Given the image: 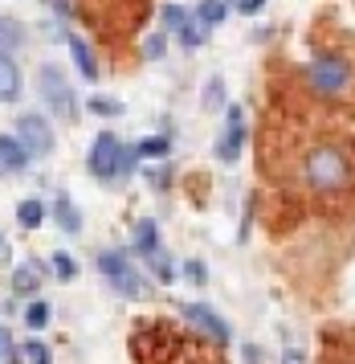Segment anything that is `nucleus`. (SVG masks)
I'll return each mask as SVG.
<instances>
[{
	"label": "nucleus",
	"instance_id": "1",
	"mask_svg": "<svg viewBox=\"0 0 355 364\" xmlns=\"http://www.w3.org/2000/svg\"><path fill=\"white\" fill-rule=\"evenodd\" d=\"M302 176H307L310 193H319V197H339V193L351 188L355 164L339 144H315V148L307 151V160H302Z\"/></svg>",
	"mask_w": 355,
	"mask_h": 364
},
{
	"label": "nucleus",
	"instance_id": "2",
	"mask_svg": "<svg viewBox=\"0 0 355 364\" xmlns=\"http://www.w3.org/2000/svg\"><path fill=\"white\" fill-rule=\"evenodd\" d=\"M307 78H310V86H315L319 95L335 99V95H343V90L351 86L355 70H351L347 58H339V53H323V58H315V62H310Z\"/></svg>",
	"mask_w": 355,
	"mask_h": 364
},
{
	"label": "nucleus",
	"instance_id": "3",
	"mask_svg": "<svg viewBox=\"0 0 355 364\" xmlns=\"http://www.w3.org/2000/svg\"><path fill=\"white\" fill-rule=\"evenodd\" d=\"M98 266H102V274L111 279V287L119 291V295H127V299H147V282L131 270V262L119 254V250H102L98 254Z\"/></svg>",
	"mask_w": 355,
	"mask_h": 364
},
{
	"label": "nucleus",
	"instance_id": "4",
	"mask_svg": "<svg viewBox=\"0 0 355 364\" xmlns=\"http://www.w3.org/2000/svg\"><path fill=\"white\" fill-rule=\"evenodd\" d=\"M37 82H41V99H45V107L53 111V115L74 119V90H70V82H65V74H62V70L45 66Z\"/></svg>",
	"mask_w": 355,
	"mask_h": 364
},
{
	"label": "nucleus",
	"instance_id": "5",
	"mask_svg": "<svg viewBox=\"0 0 355 364\" xmlns=\"http://www.w3.org/2000/svg\"><path fill=\"white\" fill-rule=\"evenodd\" d=\"M16 139L29 156H49L53 148V127H49L41 115H21L16 119Z\"/></svg>",
	"mask_w": 355,
	"mask_h": 364
},
{
	"label": "nucleus",
	"instance_id": "6",
	"mask_svg": "<svg viewBox=\"0 0 355 364\" xmlns=\"http://www.w3.org/2000/svg\"><path fill=\"white\" fill-rule=\"evenodd\" d=\"M180 315H184V323H192L196 331H204L209 340L229 344V323L212 311V307H204V303H184V307H180Z\"/></svg>",
	"mask_w": 355,
	"mask_h": 364
},
{
	"label": "nucleus",
	"instance_id": "7",
	"mask_svg": "<svg viewBox=\"0 0 355 364\" xmlns=\"http://www.w3.org/2000/svg\"><path fill=\"white\" fill-rule=\"evenodd\" d=\"M119 156H123V144H119V135H111V132H102L94 139V148H90V172L94 176H102V181H111L114 176V168H119Z\"/></svg>",
	"mask_w": 355,
	"mask_h": 364
},
{
	"label": "nucleus",
	"instance_id": "8",
	"mask_svg": "<svg viewBox=\"0 0 355 364\" xmlns=\"http://www.w3.org/2000/svg\"><path fill=\"white\" fill-rule=\"evenodd\" d=\"M241 139H245L241 111L233 107V111H229V127H225V135L217 139V160H225V164H233V160H237V151H241Z\"/></svg>",
	"mask_w": 355,
	"mask_h": 364
},
{
	"label": "nucleus",
	"instance_id": "9",
	"mask_svg": "<svg viewBox=\"0 0 355 364\" xmlns=\"http://www.w3.org/2000/svg\"><path fill=\"white\" fill-rule=\"evenodd\" d=\"M16 95H21V70L0 50V102H16Z\"/></svg>",
	"mask_w": 355,
	"mask_h": 364
},
{
	"label": "nucleus",
	"instance_id": "10",
	"mask_svg": "<svg viewBox=\"0 0 355 364\" xmlns=\"http://www.w3.org/2000/svg\"><path fill=\"white\" fill-rule=\"evenodd\" d=\"M29 164V151L21 148V139L16 135H0V168H9V172H16V168Z\"/></svg>",
	"mask_w": 355,
	"mask_h": 364
},
{
	"label": "nucleus",
	"instance_id": "11",
	"mask_svg": "<svg viewBox=\"0 0 355 364\" xmlns=\"http://www.w3.org/2000/svg\"><path fill=\"white\" fill-rule=\"evenodd\" d=\"M37 287H41V270H37L33 262H25V266H16V270H13V291L21 299L37 295Z\"/></svg>",
	"mask_w": 355,
	"mask_h": 364
},
{
	"label": "nucleus",
	"instance_id": "12",
	"mask_svg": "<svg viewBox=\"0 0 355 364\" xmlns=\"http://www.w3.org/2000/svg\"><path fill=\"white\" fill-rule=\"evenodd\" d=\"M70 53H74V62H78L82 78H90V82H94V78H98V62H94V53L86 50V41H82V37H70Z\"/></svg>",
	"mask_w": 355,
	"mask_h": 364
},
{
	"label": "nucleus",
	"instance_id": "13",
	"mask_svg": "<svg viewBox=\"0 0 355 364\" xmlns=\"http://www.w3.org/2000/svg\"><path fill=\"white\" fill-rule=\"evenodd\" d=\"M53 217H58V225H62L65 233H82V217H78V209L70 205V197L53 200Z\"/></svg>",
	"mask_w": 355,
	"mask_h": 364
},
{
	"label": "nucleus",
	"instance_id": "14",
	"mask_svg": "<svg viewBox=\"0 0 355 364\" xmlns=\"http://www.w3.org/2000/svg\"><path fill=\"white\" fill-rule=\"evenodd\" d=\"M135 250L139 254H155L160 250V225L155 221H139L135 225Z\"/></svg>",
	"mask_w": 355,
	"mask_h": 364
},
{
	"label": "nucleus",
	"instance_id": "15",
	"mask_svg": "<svg viewBox=\"0 0 355 364\" xmlns=\"http://www.w3.org/2000/svg\"><path fill=\"white\" fill-rule=\"evenodd\" d=\"M41 217H45L41 200H21V205H16V221H21L25 230H37V225H41Z\"/></svg>",
	"mask_w": 355,
	"mask_h": 364
},
{
	"label": "nucleus",
	"instance_id": "16",
	"mask_svg": "<svg viewBox=\"0 0 355 364\" xmlns=\"http://www.w3.org/2000/svg\"><path fill=\"white\" fill-rule=\"evenodd\" d=\"M225 0H204V4H200V9H196V21H200V25H221V21H225Z\"/></svg>",
	"mask_w": 355,
	"mask_h": 364
},
{
	"label": "nucleus",
	"instance_id": "17",
	"mask_svg": "<svg viewBox=\"0 0 355 364\" xmlns=\"http://www.w3.org/2000/svg\"><path fill=\"white\" fill-rule=\"evenodd\" d=\"M21 41H25L21 25H16L13 17H0V50H13V46H21Z\"/></svg>",
	"mask_w": 355,
	"mask_h": 364
},
{
	"label": "nucleus",
	"instance_id": "18",
	"mask_svg": "<svg viewBox=\"0 0 355 364\" xmlns=\"http://www.w3.org/2000/svg\"><path fill=\"white\" fill-rule=\"evenodd\" d=\"M135 148H139V156H147V160H163V156H168V135H151V139L135 144Z\"/></svg>",
	"mask_w": 355,
	"mask_h": 364
},
{
	"label": "nucleus",
	"instance_id": "19",
	"mask_svg": "<svg viewBox=\"0 0 355 364\" xmlns=\"http://www.w3.org/2000/svg\"><path fill=\"white\" fill-rule=\"evenodd\" d=\"M204 37H209V29H200V21H188V25L180 29V41H184L188 50H196V46H204Z\"/></svg>",
	"mask_w": 355,
	"mask_h": 364
},
{
	"label": "nucleus",
	"instance_id": "20",
	"mask_svg": "<svg viewBox=\"0 0 355 364\" xmlns=\"http://www.w3.org/2000/svg\"><path fill=\"white\" fill-rule=\"evenodd\" d=\"M225 102V82L221 78H209V86H204V111H217Z\"/></svg>",
	"mask_w": 355,
	"mask_h": 364
},
{
	"label": "nucleus",
	"instance_id": "21",
	"mask_svg": "<svg viewBox=\"0 0 355 364\" xmlns=\"http://www.w3.org/2000/svg\"><path fill=\"white\" fill-rule=\"evenodd\" d=\"M160 21H163V25H168V29H184V25H188V13H184L180 4H163Z\"/></svg>",
	"mask_w": 355,
	"mask_h": 364
},
{
	"label": "nucleus",
	"instance_id": "22",
	"mask_svg": "<svg viewBox=\"0 0 355 364\" xmlns=\"http://www.w3.org/2000/svg\"><path fill=\"white\" fill-rule=\"evenodd\" d=\"M25 323H29V328H45V323H49V307L41 303V299L25 307Z\"/></svg>",
	"mask_w": 355,
	"mask_h": 364
},
{
	"label": "nucleus",
	"instance_id": "23",
	"mask_svg": "<svg viewBox=\"0 0 355 364\" xmlns=\"http://www.w3.org/2000/svg\"><path fill=\"white\" fill-rule=\"evenodd\" d=\"M135 160H139V148H123V156H119V168H114V176H123V181H127L131 172H135Z\"/></svg>",
	"mask_w": 355,
	"mask_h": 364
},
{
	"label": "nucleus",
	"instance_id": "24",
	"mask_svg": "<svg viewBox=\"0 0 355 364\" xmlns=\"http://www.w3.org/2000/svg\"><path fill=\"white\" fill-rule=\"evenodd\" d=\"M147 262H151V270H155V274H160L163 282L172 279V262H168V254H163V250H155V254H147Z\"/></svg>",
	"mask_w": 355,
	"mask_h": 364
},
{
	"label": "nucleus",
	"instance_id": "25",
	"mask_svg": "<svg viewBox=\"0 0 355 364\" xmlns=\"http://www.w3.org/2000/svg\"><path fill=\"white\" fill-rule=\"evenodd\" d=\"M53 274H58V279H74V258H70V254H53Z\"/></svg>",
	"mask_w": 355,
	"mask_h": 364
},
{
	"label": "nucleus",
	"instance_id": "26",
	"mask_svg": "<svg viewBox=\"0 0 355 364\" xmlns=\"http://www.w3.org/2000/svg\"><path fill=\"white\" fill-rule=\"evenodd\" d=\"M163 50H168V41H163V33H151V37H147V46H143V53H147V58H163Z\"/></svg>",
	"mask_w": 355,
	"mask_h": 364
},
{
	"label": "nucleus",
	"instance_id": "27",
	"mask_svg": "<svg viewBox=\"0 0 355 364\" xmlns=\"http://www.w3.org/2000/svg\"><path fill=\"white\" fill-rule=\"evenodd\" d=\"M90 111H94V115H119L123 107H119V102H111V99H90Z\"/></svg>",
	"mask_w": 355,
	"mask_h": 364
},
{
	"label": "nucleus",
	"instance_id": "28",
	"mask_svg": "<svg viewBox=\"0 0 355 364\" xmlns=\"http://www.w3.org/2000/svg\"><path fill=\"white\" fill-rule=\"evenodd\" d=\"M25 356H29L33 364H49V348L45 344H25Z\"/></svg>",
	"mask_w": 355,
	"mask_h": 364
},
{
	"label": "nucleus",
	"instance_id": "29",
	"mask_svg": "<svg viewBox=\"0 0 355 364\" xmlns=\"http://www.w3.org/2000/svg\"><path fill=\"white\" fill-rule=\"evenodd\" d=\"M184 274H188L192 282H204V266L200 262H184Z\"/></svg>",
	"mask_w": 355,
	"mask_h": 364
},
{
	"label": "nucleus",
	"instance_id": "30",
	"mask_svg": "<svg viewBox=\"0 0 355 364\" xmlns=\"http://www.w3.org/2000/svg\"><path fill=\"white\" fill-rule=\"evenodd\" d=\"M237 9H241V13H261L266 0H237Z\"/></svg>",
	"mask_w": 355,
	"mask_h": 364
},
{
	"label": "nucleus",
	"instance_id": "31",
	"mask_svg": "<svg viewBox=\"0 0 355 364\" xmlns=\"http://www.w3.org/2000/svg\"><path fill=\"white\" fill-rule=\"evenodd\" d=\"M282 364H307V356H302V352H294V348H290V352L282 356Z\"/></svg>",
	"mask_w": 355,
	"mask_h": 364
},
{
	"label": "nucleus",
	"instance_id": "32",
	"mask_svg": "<svg viewBox=\"0 0 355 364\" xmlns=\"http://www.w3.org/2000/svg\"><path fill=\"white\" fill-rule=\"evenodd\" d=\"M9 360V331H0V364Z\"/></svg>",
	"mask_w": 355,
	"mask_h": 364
},
{
	"label": "nucleus",
	"instance_id": "33",
	"mask_svg": "<svg viewBox=\"0 0 355 364\" xmlns=\"http://www.w3.org/2000/svg\"><path fill=\"white\" fill-rule=\"evenodd\" d=\"M9 262V242H4V233H0V266Z\"/></svg>",
	"mask_w": 355,
	"mask_h": 364
}]
</instances>
